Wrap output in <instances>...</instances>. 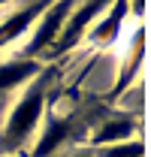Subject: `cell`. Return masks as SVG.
I'll return each instance as SVG.
<instances>
[{
  "label": "cell",
  "mask_w": 151,
  "mask_h": 157,
  "mask_svg": "<svg viewBox=\"0 0 151 157\" xmlns=\"http://www.w3.org/2000/svg\"><path fill=\"white\" fill-rule=\"evenodd\" d=\"M42 12H45V3H30L27 9H21V12H15V15H9V18L0 24V48H6L9 42L21 39L30 27H33V21H37Z\"/></svg>",
  "instance_id": "cell-5"
},
{
  "label": "cell",
  "mask_w": 151,
  "mask_h": 157,
  "mask_svg": "<svg viewBox=\"0 0 151 157\" xmlns=\"http://www.w3.org/2000/svg\"><path fill=\"white\" fill-rule=\"evenodd\" d=\"M109 6H112V0H85L79 9H73L70 18L64 21V27H60L57 39H55V52H70L76 42L94 27V21L100 18Z\"/></svg>",
  "instance_id": "cell-2"
},
{
  "label": "cell",
  "mask_w": 151,
  "mask_h": 157,
  "mask_svg": "<svg viewBox=\"0 0 151 157\" xmlns=\"http://www.w3.org/2000/svg\"><path fill=\"white\" fill-rule=\"evenodd\" d=\"M73 6H76V0H55L52 6H45V12L37 18L39 24H37V30H33V39L27 42V55H37L42 48L55 45L64 21L70 18V12H73Z\"/></svg>",
  "instance_id": "cell-3"
},
{
  "label": "cell",
  "mask_w": 151,
  "mask_h": 157,
  "mask_svg": "<svg viewBox=\"0 0 151 157\" xmlns=\"http://www.w3.org/2000/svg\"><path fill=\"white\" fill-rule=\"evenodd\" d=\"M33 76H39V63L37 60H9L0 67V94L12 91L24 82H30Z\"/></svg>",
  "instance_id": "cell-8"
},
{
  "label": "cell",
  "mask_w": 151,
  "mask_h": 157,
  "mask_svg": "<svg viewBox=\"0 0 151 157\" xmlns=\"http://www.w3.org/2000/svg\"><path fill=\"white\" fill-rule=\"evenodd\" d=\"M73 157H91V154H73Z\"/></svg>",
  "instance_id": "cell-11"
},
{
  "label": "cell",
  "mask_w": 151,
  "mask_h": 157,
  "mask_svg": "<svg viewBox=\"0 0 151 157\" xmlns=\"http://www.w3.org/2000/svg\"><path fill=\"white\" fill-rule=\"evenodd\" d=\"M67 136H70V121H64V118H48L30 154L33 157H52L57 148L67 142Z\"/></svg>",
  "instance_id": "cell-6"
},
{
  "label": "cell",
  "mask_w": 151,
  "mask_h": 157,
  "mask_svg": "<svg viewBox=\"0 0 151 157\" xmlns=\"http://www.w3.org/2000/svg\"><path fill=\"white\" fill-rule=\"evenodd\" d=\"M127 18V0H112V6L94 21V27H91V39H94L97 45H112L118 33H121V24Z\"/></svg>",
  "instance_id": "cell-4"
},
{
  "label": "cell",
  "mask_w": 151,
  "mask_h": 157,
  "mask_svg": "<svg viewBox=\"0 0 151 157\" xmlns=\"http://www.w3.org/2000/svg\"><path fill=\"white\" fill-rule=\"evenodd\" d=\"M45 115V88L42 85H30L27 94L12 106V112L3 124V145L6 148H21L27 139L33 136V130L39 127V121Z\"/></svg>",
  "instance_id": "cell-1"
},
{
  "label": "cell",
  "mask_w": 151,
  "mask_h": 157,
  "mask_svg": "<svg viewBox=\"0 0 151 157\" xmlns=\"http://www.w3.org/2000/svg\"><path fill=\"white\" fill-rule=\"evenodd\" d=\"M142 55H145V27H139V30L133 33V45H130V55H127V63H124V73H121V78H118L115 94H121V91L130 88V82L136 78V70H139Z\"/></svg>",
  "instance_id": "cell-9"
},
{
  "label": "cell",
  "mask_w": 151,
  "mask_h": 157,
  "mask_svg": "<svg viewBox=\"0 0 151 157\" xmlns=\"http://www.w3.org/2000/svg\"><path fill=\"white\" fill-rule=\"evenodd\" d=\"M133 133H136V124L130 118H112L91 136V142L97 148H109V145H118V142H127Z\"/></svg>",
  "instance_id": "cell-7"
},
{
  "label": "cell",
  "mask_w": 151,
  "mask_h": 157,
  "mask_svg": "<svg viewBox=\"0 0 151 157\" xmlns=\"http://www.w3.org/2000/svg\"><path fill=\"white\" fill-rule=\"evenodd\" d=\"M103 157H145V145L139 139H127V142L103 148Z\"/></svg>",
  "instance_id": "cell-10"
},
{
  "label": "cell",
  "mask_w": 151,
  "mask_h": 157,
  "mask_svg": "<svg viewBox=\"0 0 151 157\" xmlns=\"http://www.w3.org/2000/svg\"><path fill=\"white\" fill-rule=\"evenodd\" d=\"M0 3H6V0H0Z\"/></svg>",
  "instance_id": "cell-12"
}]
</instances>
